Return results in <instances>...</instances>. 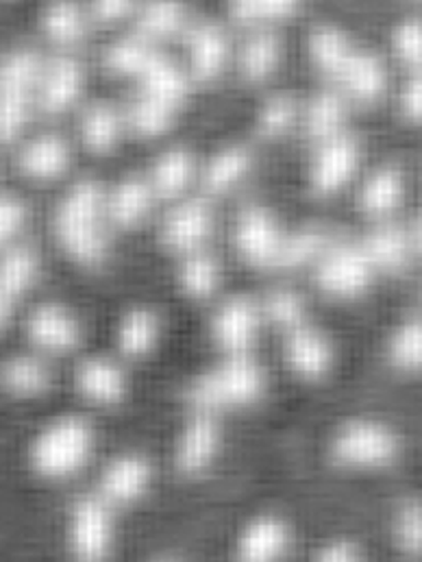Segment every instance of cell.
Segmentation results:
<instances>
[{
	"mask_svg": "<svg viewBox=\"0 0 422 562\" xmlns=\"http://www.w3.org/2000/svg\"><path fill=\"white\" fill-rule=\"evenodd\" d=\"M39 105L44 112L57 114L72 105L83 86L81 66L75 59H55L39 77Z\"/></svg>",
	"mask_w": 422,
	"mask_h": 562,
	"instance_id": "obj_23",
	"label": "cell"
},
{
	"mask_svg": "<svg viewBox=\"0 0 422 562\" xmlns=\"http://www.w3.org/2000/svg\"><path fill=\"white\" fill-rule=\"evenodd\" d=\"M179 281L187 296L207 299L218 288V265L214 262V258H209L205 254L192 256L181 267Z\"/></svg>",
	"mask_w": 422,
	"mask_h": 562,
	"instance_id": "obj_38",
	"label": "cell"
},
{
	"mask_svg": "<svg viewBox=\"0 0 422 562\" xmlns=\"http://www.w3.org/2000/svg\"><path fill=\"white\" fill-rule=\"evenodd\" d=\"M344 101L338 92H320L311 99L307 110V136L318 142H329L338 138L340 125L344 121Z\"/></svg>",
	"mask_w": 422,
	"mask_h": 562,
	"instance_id": "obj_30",
	"label": "cell"
},
{
	"mask_svg": "<svg viewBox=\"0 0 422 562\" xmlns=\"http://www.w3.org/2000/svg\"><path fill=\"white\" fill-rule=\"evenodd\" d=\"M101 212L103 192L94 181L77 183L55 212V234L61 247L81 265H101L107 256Z\"/></svg>",
	"mask_w": 422,
	"mask_h": 562,
	"instance_id": "obj_6",
	"label": "cell"
},
{
	"mask_svg": "<svg viewBox=\"0 0 422 562\" xmlns=\"http://www.w3.org/2000/svg\"><path fill=\"white\" fill-rule=\"evenodd\" d=\"M140 77L144 79V88H146L148 97L159 99L172 108L187 92L185 77L176 70V66L172 61H168L166 57H161L157 53L152 55V59L148 61V66Z\"/></svg>",
	"mask_w": 422,
	"mask_h": 562,
	"instance_id": "obj_29",
	"label": "cell"
},
{
	"mask_svg": "<svg viewBox=\"0 0 422 562\" xmlns=\"http://www.w3.org/2000/svg\"><path fill=\"white\" fill-rule=\"evenodd\" d=\"M395 50L397 55L412 66H419L422 59V29L417 20L403 22L395 33Z\"/></svg>",
	"mask_w": 422,
	"mask_h": 562,
	"instance_id": "obj_48",
	"label": "cell"
},
{
	"mask_svg": "<svg viewBox=\"0 0 422 562\" xmlns=\"http://www.w3.org/2000/svg\"><path fill=\"white\" fill-rule=\"evenodd\" d=\"M50 543L59 562H127L132 526L88 486L59 504Z\"/></svg>",
	"mask_w": 422,
	"mask_h": 562,
	"instance_id": "obj_1",
	"label": "cell"
},
{
	"mask_svg": "<svg viewBox=\"0 0 422 562\" xmlns=\"http://www.w3.org/2000/svg\"><path fill=\"white\" fill-rule=\"evenodd\" d=\"M55 375L46 358L13 353L0 360V391L13 400H37L53 391Z\"/></svg>",
	"mask_w": 422,
	"mask_h": 562,
	"instance_id": "obj_17",
	"label": "cell"
},
{
	"mask_svg": "<svg viewBox=\"0 0 422 562\" xmlns=\"http://www.w3.org/2000/svg\"><path fill=\"white\" fill-rule=\"evenodd\" d=\"M150 203H152V190L140 179H129L121 183L116 192L110 196L107 212L116 225L129 227L146 216V212L150 210Z\"/></svg>",
	"mask_w": 422,
	"mask_h": 562,
	"instance_id": "obj_31",
	"label": "cell"
},
{
	"mask_svg": "<svg viewBox=\"0 0 422 562\" xmlns=\"http://www.w3.org/2000/svg\"><path fill=\"white\" fill-rule=\"evenodd\" d=\"M42 26L46 35L55 42H75L83 33V18L75 4L59 2L46 9Z\"/></svg>",
	"mask_w": 422,
	"mask_h": 562,
	"instance_id": "obj_42",
	"label": "cell"
},
{
	"mask_svg": "<svg viewBox=\"0 0 422 562\" xmlns=\"http://www.w3.org/2000/svg\"><path fill=\"white\" fill-rule=\"evenodd\" d=\"M384 358L392 373H399V375L421 373L422 325L419 318H408L388 334Z\"/></svg>",
	"mask_w": 422,
	"mask_h": 562,
	"instance_id": "obj_25",
	"label": "cell"
},
{
	"mask_svg": "<svg viewBox=\"0 0 422 562\" xmlns=\"http://www.w3.org/2000/svg\"><path fill=\"white\" fill-rule=\"evenodd\" d=\"M403 199V175L397 168H381L360 192V207L368 214H386Z\"/></svg>",
	"mask_w": 422,
	"mask_h": 562,
	"instance_id": "obj_28",
	"label": "cell"
},
{
	"mask_svg": "<svg viewBox=\"0 0 422 562\" xmlns=\"http://www.w3.org/2000/svg\"><path fill=\"white\" fill-rule=\"evenodd\" d=\"M294 114H296V110H294V103H292L289 97L271 99L262 110L260 132L264 136H280L292 125Z\"/></svg>",
	"mask_w": 422,
	"mask_h": 562,
	"instance_id": "obj_47",
	"label": "cell"
},
{
	"mask_svg": "<svg viewBox=\"0 0 422 562\" xmlns=\"http://www.w3.org/2000/svg\"><path fill=\"white\" fill-rule=\"evenodd\" d=\"M172 123V105L144 94L129 108V125L141 136L163 134Z\"/></svg>",
	"mask_w": 422,
	"mask_h": 562,
	"instance_id": "obj_41",
	"label": "cell"
},
{
	"mask_svg": "<svg viewBox=\"0 0 422 562\" xmlns=\"http://www.w3.org/2000/svg\"><path fill=\"white\" fill-rule=\"evenodd\" d=\"M134 4L132 2H121V0H107V2H96L94 4V18L96 20H121L127 13H132Z\"/></svg>",
	"mask_w": 422,
	"mask_h": 562,
	"instance_id": "obj_51",
	"label": "cell"
},
{
	"mask_svg": "<svg viewBox=\"0 0 422 562\" xmlns=\"http://www.w3.org/2000/svg\"><path fill=\"white\" fill-rule=\"evenodd\" d=\"M327 249H329V238L324 232H318V229L298 232L289 238H283L282 251L275 267H282V269L300 267Z\"/></svg>",
	"mask_w": 422,
	"mask_h": 562,
	"instance_id": "obj_37",
	"label": "cell"
},
{
	"mask_svg": "<svg viewBox=\"0 0 422 562\" xmlns=\"http://www.w3.org/2000/svg\"><path fill=\"white\" fill-rule=\"evenodd\" d=\"M192 177V157L185 150L166 153L152 168V190L170 196L181 192Z\"/></svg>",
	"mask_w": 422,
	"mask_h": 562,
	"instance_id": "obj_36",
	"label": "cell"
},
{
	"mask_svg": "<svg viewBox=\"0 0 422 562\" xmlns=\"http://www.w3.org/2000/svg\"><path fill=\"white\" fill-rule=\"evenodd\" d=\"M377 546L386 562H422V499L419 491H403L381 513Z\"/></svg>",
	"mask_w": 422,
	"mask_h": 562,
	"instance_id": "obj_10",
	"label": "cell"
},
{
	"mask_svg": "<svg viewBox=\"0 0 422 562\" xmlns=\"http://www.w3.org/2000/svg\"><path fill=\"white\" fill-rule=\"evenodd\" d=\"M282 243V232L266 210L260 205H249L240 212L236 225V245L249 265L275 267Z\"/></svg>",
	"mask_w": 422,
	"mask_h": 562,
	"instance_id": "obj_15",
	"label": "cell"
},
{
	"mask_svg": "<svg viewBox=\"0 0 422 562\" xmlns=\"http://www.w3.org/2000/svg\"><path fill=\"white\" fill-rule=\"evenodd\" d=\"M37 273V258L31 249H11L0 258V336L11 325L13 312Z\"/></svg>",
	"mask_w": 422,
	"mask_h": 562,
	"instance_id": "obj_19",
	"label": "cell"
},
{
	"mask_svg": "<svg viewBox=\"0 0 422 562\" xmlns=\"http://www.w3.org/2000/svg\"><path fill=\"white\" fill-rule=\"evenodd\" d=\"M282 334L283 367L292 380L318 386L335 373L338 349L327 331L305 321Z\"/></svg>",
	"mask_w": 422,
	"mask_h": 562,
	"instance_id": "obj_9",
	"label": "cell"
},
{
	"mask_svg": "<svg viewBox=\"0 0 422 562\" xmlns=\"http://www.w3.org/2000/svg\"><path fill=\"white\" fill-rule=\"evenodd\" d=\"M311 59L327 75H335L346 55L353 50V44L333 26H318L309 37Z\"/></svg>",
	"mask_w": 422,
	"mask_h": 562,
	"instance_id": "obj_34",
	"label": "cell"
},
{
	"mask_svg": "<svg viewBox=\"0 0 422 562\" xmlns=\"http://www.w3.org/2000/svg\"><path fill=\"white\" fill-rule=\"evenodd\" d=\"M294 11H296V4L287 0H244V2L231 4V18L247 24H255L264 20H283Z\"/></svg>",
	"mask_w": 422,
	"mask_h": 562,
	"instance_id": "obj_45",
	"label": "cell"
},
{
	"mask_svg": "<svg viewBox=\"0 0 422 562\" xmlns=\"http://www.w3.org/2000/svg\"><path fill=\"white\" fill-rule=\"evenodd\" d=\"M282 42L273 33L255 35L247 42L240 55V70L251 81L266 79L280 64Z\"/></svg>",
	"mask_w": 422,
	"mask_h": 562,
	"instance_id": "obj_32",
	"label": "cell"
},
{
	"mask_svg": "<svg viewBox=\"0 0 422 562\" xmlns=\"http://www.w3.org/2000/svg\"><path fill=\"white\" fill-rule=\"evenodd\" d=\"M26 210L18 199L0 196V245L7 243L24 223Z\"/></svg>",
	"mask_w": 422,
	"mask_h": 562,
	"instance_id": "obj_49",
	"label": "cell"
},
{
	"mask_svg": "<svg viewBox=\"0 0 422 562\" xmlns=\"http://www.w3.org/2000/svg\"><path fill=\"white\" fill-rule=\"evenodd\" d=\"M161 340V321L155 312L136 307L127 312L116 327V349L125 360L150 358Z\"/></svg>",
	"mask_w": 422,
	"mask_h": 562,
	"instance_id": "obj_20",
	"label": "cell"
},
{
	"mask_svg": "<svg viewBox=\"0 0 422 562\" xmlns=\"http://www.w3.org/2000/svg\"><path fill=\"white\" fill-rule=\"evenodd\" d=\"M406 438L386 419H342L324 440V460L333 471L370 477L403 462Z\"/></svg>",
	"mask_w": 422,
	"mask_h": 562,
	"instance_id": "obj_5",
	"label": "cell"
},
{
	"mask_svg": "<svg viewBox=\"0 0 422 562\" xmlns=\"http://www.w3.org/2000/svg\"><path fill=\"white\" fill-rule=\"evenodd\" d=\"M212 232V212L203 201H190L179 205L163 223L161 238L170 249L192 251Z\"/></svg>",
	"mask_w": 422,
	"mask_h": 562,
	"instance_id": "obj_21",
	"label": "cell"
},
{
	"mask_svg": "<svg viewBox=\"0 0 422 562\" xmlns=\"http://www.w3.org/2000/svg\"><path fill=\"white\" fill-rule=\"evenodd\" d=\"M227 445L223 419L185 413L170 447V469L179 482L192 484L209 477Z\"/></svg>",
	"mask_w": 422,
	"mask_h": 562,
	"instance_id": "obj_8",
	"label": "cell"
},
{
	"mask_svg": "<svg viewBox=\"0 0 422 562\" xmlns=\"http://www.w3.org/2000/svg\"><path fill=\"white\" fill-rule=\"evenodd\" d=\"M401 112L410 121H419L422 114L421 79H410L401 92Z\"/></svg>",
	"mask_w": 422,
	"mask_h": 562,
	"instance_id": "obj_50",
	"label": "cell"
},
{
	"mask_svg": "<svg viewBox=\"0 0 422 562\" xmlns=\"http://www.w3.org/2000/svg\"><path fill=\"white\" fill-rule=\"evenodd\" d=\"M183 24V9L172 2H157L144 9L141 13L140 26L141 33L148 37H161L174 33Z\"/></svg>",
	"mask_w": 422,
	"mask_h": 562,
	"instance_id": "obj_44",
	"label": "cell"
},
{
	"mask_svg": "<svg viewBox=\"0 0 422 562\" xmlns=\"http://www.w3.org/2000/svg\"><path fill=\"white\" fill-rule=\"evenodd\" d=\"M159 473L152 456L140 449H127L110 456L90 486L105 504L129 521L146 513L144 508L157 495Z\"/></svg>",
	"mask_w": 422,
	"mask_h": 562,
	"instance_id": "obj_7",
	"label": "cell"
},
{
	"mask_svg": "<svg viewBox=\"0 0 422 562\" xmlns=\"http://www.w3.org/2000/svg\"><path fill=\"white\" fill-rule=\"evenodd\" d=\"M72 386L90 406L121 408L132 395V375L114 358L90 356L77 364Z\"/></svg>",
	"mask_w": 422,
	"mask_h": 562,
	"instance_id": "obj_12",
	"label": "cell"
},
{
	"mask_svg": "<svg viewBox=\"0 0 422 562\" xmlns=\"http://www.w3.org/2000/svg\"><path fill=\"white\" fill-rule=\"evenodd\" d=\"M251 161H253L251 153L242 146H233V148L218 153L205 172V188L209 192L229 190L249 172Z\"/></svg>",
	"mask_w": 422,
	"mask_h": 562,
	"instance_id": "obj_33",
	"label": "cell"
},
{
	"mask_svg": "<svg viewBox=\"0 0 422 562\" xmlns=\"http://www.w3.org/2000/svg\"><path fill=\"white\" fill-rule=\"evenodd\" d=\"M362 251L373 265V269L399 271L410 262V256L417 251V240L412 232L397 225H388L373 232L364 240Z\"/></svg>",
	"mask_w": 422,
	"mask_h": 562,
	"instance_id": "obj_24",
	"label": "cell"
},
{
	"mask_svg": "<svg viewBox=\"0 0 422 562\" xmlns=\"http://www.w3.org/2000/svg\"><path fill=\"white\" fill-rule=\"evenodd\" d=\"M309 528L280 504L251 506L236 515L220 541L218 562H298Z\"/></svg>",
	"mask_w": 422,
	"mask_h": 562,
	"instance_id": "obj_2",
	"label": "cell"
},
{
	"mask_svg": "<svg viewBox=\"0 0 422 562\" xmlns=\"http://www.w3.org/2000/svg\"><path fill=\"white\" fill-rule=\"evenodd\" d=\"M31 88L0 83V142H11L22 132L28 119Z\"/></svg>",
	"mask_w": 422,
	"mask_h": 562,
	"instance_id": "obj_35",
	"label": "cell"
},
{
	"mask_svg": "<svg viewBox=\"0 0 422 562\" xmlns=\"http://www.w3.org/2000/svg\"><path fill=\"white\" fill-rule=\"evenodd\" d=\"M373 273L362 247H333L316 269V283L329 296L355 299L368 290Z\"/></svg>",
	"mask_w": 422,
	"mask_h": 562,
	"instance_id": "obj_14",
	"label": "cell"
},
{
	"mask_svg": "<svg viewBox=\"0 0 422 562\" xmlns=\"http://www.w3.org/2000/svg\"><path fill=\"white\" fill-rule=\"evenodd\" d=\"M96 442V427L83 415L48 419L28 438L26 471L39 484H66L88 469Z\"/></svg>",
	"mask_w": 422,
	"mask_h": 562,
	"instance_id": "obj_4",
	"label": "cell"
},
{
	"mask_svg": "<svg viewBox=\"0 0 422 562\" xmlns=\"http://www.w3.org/2000/svg\"><path fill=\"white\" fill-rule=\"evenodd\" d=\"M26 338L33 353L46 356H68L83 345V327L79 318L61 305L44 303L35 307L26 318Z\"/></svg>",
	"mask_w": 422,
	"mask_h": 562,
	"instance_id": "obj_13",
	"label": "cell"
},
{
	"mask_svg": "<svg viewBox=\"0 0 422 562\" xmlns=\"http://www.w3.org/2000/svg\"><path fill=\"white\" fill-rule=\"evenodd\" d=\"M377 543L360 528L333 526L309 537L298 562H377Z\"/></svg>",
	"mask_w": 422,
	"mask_h": 562,
	"instance_id": "obj_16",
	"label": "cell"
},
{
	"mask_svg": "<svg viewBox=\"0 0 422 562\" xmlns=\"http://www.w3.org/2000/svg\"><path fill=\"white\" fill-rule=\"evenodd\" d=\"M260 307H262L264 321L273 323L282 331L307 321V305L292 290H277L269 294Z\"/></svg>",
	"mask_w": 422,
	"mask_h": 562,
	"instance_id": "obj_40",
	"label": "cell"
},
{
	"mask_svg": "<svg viewBox=\"0 0 422 562\" xmlns=\"http://www.w3.org/2000/svg\"><path fill=\"white\" fill-rule=\"evenodd\" d=\"M152 50L140 42V40H123L116 42L107 55H105V64L110 70L114 72H123V75H141L148 66V61L152 59Z\"/></svg>",
	"mask_w": 422,
	"mask_h": 562,
	"instance_id": "obj_43",
	"label": "cell"
},
{
	"mask_svg": "<svg viewBox=\"0 0 422 562\" xmlns=\"http://www.w3.org/2000/svg\"><path fill=\"white\" fill-rule=\"evenodd\" d=\"M269 393V371L255 356H218L183 384L181 404L185 413L223 419L227 413L258 408Z\"/></svg>",
	"mask_w": 422,
	"mask_h": 562,
	"instance_id": "obj_3",
	"label": "cell"
},
{
	"mask_svg": "<svg viewBox=\"0 0 422 562\" xmlns=\"http://www.w3.org/2000/svg\"><path fill=\"white\" fill-rule=\"evenodd\" d=\"M192 70L196 79H212L220 72L227 57V37L214 24H201L190 33Z\"/></svg>",
	"mask_w": 422,
	"mask_h": 562,
	"instance_id": "obj_27",
	"label": "cell"
},
{
	"mask_svg": "<svg viewBox=\"0 0 422 562\" xmlns=\"http://www.w3.org/2000/svg\"><path fill=\"white\" fill-rule=\"evenodd\" d=\"M68 146L57 136H44L24 146L20 153V168L24 175L35 179H50L66 170L68 166Z\"/></svg>",
	"mask_w": 422,
	"mask_h": 562,
	"instance_id": "obj_26",
	"label": "cell"
},
{
	"mask_svg": "<svg viewBox=\"0 0 422 562\" xmlns=\"http://www.w3.org/2000/svg\"><path fill=\"white\" fill-rule=\"evenodd\" d=\"M264 323L262 307L247 296L220 305L209 321V340L218 356H255L260 329Z\"/></svg>",
	"mask_w": 422,
	"mask_h": 562,
	"instance_id": "obj_11",
	"label": "cell"
},
{
	"mask_svg": "<svg viewBox=\"0 0 422 562\" xmlns=\"http://www.w3.org/2000/svg\"><path fill=\"white\" fill-rule=\"evenodd\" d=\"M333 77L346 88V92L362 101H373L381 97L388 83L384 64L375 55L362 53L357 48H353L346 55V59L342 61Z\"/></svg>",
	"mask_w": 422,
	"mask_h": 562,
	"instance_id": "obj_22",
	"label": "cell"
},
{
	"mask_svg": "<svg viewBox=\"0 0 422 562\" xmlns=\"http://www.w3.org/2000/svg\"><path fill=\"white\" fill-rule=\"evenodd\" d=\"M360 144L349 136H338L322 142L313 164H311V188L318 194H331L340 190L357 170Z\"/></svg>",
	"mask_w": 422,
	"mask_h": 562,
	"instance_id": "obj_18",
	"label": "cell"
},
{
	"mask_svg": "<svg viewBox=\"0 0 422 562\" xmlns=\"http://www.w3.org/2000/svg\"><path fill=\"white\" fill-rule=\"evenodd\" d=\"M127 562H205L194 550L174 541L148 543L141 548H132Z\"/></svg>",
	"mask_w": 422,
	"mask_h": 562,
	"instance_id": "obj_46",
	"label": "cell"
},
{
	"mask_svg": "<svg viewBox=\"0 0 422 562\" xmlns=\"http://www.w3.org/2000/svg\"><path fill=\"white\" fill-rule=\"evenodd\" d=\"M121 134L118 114L107 105L92 108L83 119V140L88 148L103 153L114 146V142Z\"/></svg>",
	"mask_w": 422,
	"mask_h": 562,
	"instance_id": "obj_39",
	"label": "cell"
}]
</instances>
